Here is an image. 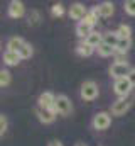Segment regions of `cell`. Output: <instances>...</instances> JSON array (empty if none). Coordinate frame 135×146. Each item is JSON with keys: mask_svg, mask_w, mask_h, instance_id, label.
<instances>
[{"mask_svg": "<svg viewBox=\"0 0 135 146\" xmlns=\"http://www.w3.org/2000/svg\"><path fill=\"white\" fill-rule=\"evenodd\" d=\"M98 85L93 82V80H88V82H85L83 85H81V90H79V95H81V99L83 100H88V102H91V100H95L96 97H98Z\"/></svg>", "mask_w": 135, "mask_h": 146, "instance_id": "1", "label": "cell"}, {"mask_svg": "<svg viewBox=\"0 0 135 146\" xmlns=\"http://www.w3.org/2000/svg\"><path fill=\"white\" fill-rule=\"evenodd\" d=\"M132 83L128 82V78H118V80H115V83H113V90H115V94L120 97V99H127L128 97V94L132 92Z\"/></svg>", "mask_w": 135, "mask_h": 146, "instance_id": "2", "label": "cell"}, {"mask_svg": "<svg viewBox=\"0 0 135 146\" xmlns=\"http://www.w3.org/2000/svg\"><path fill=\"white\" fill-rule=\"evenodd\" d=\"M130 66H128V63L127 61H115L111 66H110V75L115 78V80H118V78H127L128 76V73H130Z\"/></svg>", "mask_w": 135, "mask_h": 146, "instance_id": "3", "label": "cell"}, {"mask_svg": "<svg viewBox=\"0 0 135 146\" xmlns=\"http://www.w3.org/2000/svg\"><path fill=\"white\" fill-rule=\"evenodd\" d=\"M93 127L96 129V131H105V129H108L110 127V124H111V115L108 114V112H98L95 117H93Z\"/></svg>", "mask_w": 135, "mask_h": 146, "instance_id": "4", "label": "cell"}, {"mask_svg": "<svg viewBox=\"0 0 135 146\" xmlns=\"http://www.w3.org/2000/svg\"><path fill=\"white\" fill-rule=\"evenodd\" d=\"M54 110L61 115H69L73 106H71V100L68 99L66 95H58L56 97V104H54Z\"/></svg>", "mask_w": 135, "mask_h": 146, "instance_id": "5", "label": "cell"}, {"mask_svg": "<svg viewBox=\"0 0 135 146\" xmlns=\"http://www.w3.org/2000/svg\"><path fill=\"white\" fill-rule=\"evenodd\" d=\"M86 14H88L86 7H85L83 3H79V2H76V3H73V5L69 7V17L74 19V21H79V22L85 21Z\"/></svg>", "mask_w": 135, "mask_h": 146, "instance_id": "6", "label": "cell"}, {"mask_svg": "<svg viewBox=\"0 0 135 146\" xmlns=\"http://www.w3.org/2000/svg\"><path fill=\"white\" fill-rule=\"evenodd\" d=\"M54 104H56V97L51 92H44L37 99V107L41 109H54Z\"/></svg>", "mask_w": 135, "mask_h": 146, "instance_id": "7", "label": "cell"}, {"mask_svg": "<svg viewBox=\"0 0 135 146\" xmlns=\"http://www.w3.org/2000/svg\"><path fill=\"white\" fill-rule=\"evenodd\" d=\"M35 115H37V119H39L41 122L51 124V122L56 119L58 112H56L54 109H41V107H37V109H35Z\"/></svg>", "mask_w": 135, "mask_h": 146, "instance_id": "8", "label": "cell"}, {"mask_svg": "<svg viewBox=\"0 0 135 146\" xmlns=\"http://www.w3.org/2000/svg\"><path fill=\"white\" fill-rule=\"evenodd\" d=\"M26 14V7H24V3L20 2V0H12L10 3H9V15L12 17V19H19V17H22Z\"/></svg>", "mask_w": 135, "mask_h": 146, "instance_id": "9", "label": "cell"}, {"mask_svg": "<svg viewBox=\"0 0 135 146\" xmlns=\"http://www.w3.org/2000/svg\"><path fill=\"white\" fill-rule=\"evenodd\" d=\"M130 109V100L128 99H118L111 106V114L113 115H125V112Z\"/></svg>", "mask_w": 135, "mask_h": 146, "instance_id": "10", "label": "cell"}, {"mask_svg": "<svg viewBox=\"0 0 135 146\" xmlns=\"http://www.w3.org/2000/svg\"><path fill=\"white\" fill-rule=\"evenodd\" d=\"M96 10H98L100 17H111L113 12H115V5L111 2H103V3H100L96 7Z\"/></svg>", "mask_w": 135, "mask_h": 146, "instance_id": "11", "label": "cell"}, {"mask_svg": "<svg viewBox=\"0 0 135 146\" xmlns=\"http://www.w3.org/2000/svg\"><path fill=\"white\" fill-rule=\"evenodd\" d=\"M24 44H26V41H24L22 37H10L9 42H7V51H15V53H19V51L24 48Z\"/></svg>", "mask_w": 135, "mask_h": 146, "instance_id": "12", "label": "cell"}, {"mask_svg": "<svg viewBox=\"0 0 135 146\" xmlns=\"http://www.w3.org/2000/svg\"><path fill=\"white\" fill-rule=\"evenodd\" d=\"M20 60H22L20 54L15 53V51H5V53H3V61H5L9 66H15V65H19Z\"/></svg>", "mask_w": 135, "mask_h": 146, "instance_id": "13", "label": "cell"}, {"mask_svg": "<svg viewBox=\"0 0 135 146\" xmlns=\"http://www.w3.org/2000/svg\"><path fill=\"white\" fill-rule=\"evenodd\" d=\"M91 33H93V26H90V24H86V22H83V21L78 22V26H76V34L79 37L86 39Z\"/></svg>", "mask_w": 135, "mask_h": 146, "instance_id": "14", "label": "cell"}, {"mask_svg": "<svg viewBox=\"0 0 135 146\" xmlns=\"http://www.w3.org/2000/svg\"><path fill=\"white\" fill-rule=\"evenodd\" d=\"M93 51H95V48H93V46H90L86 41H81V42L76 46V53H78L79 56H91V54H93Z\"/></svg>", "mask_w": 135, "mask_h": 146, "instance_id": "15", "label": "cell"}, {"mask_svg": "<svg viewBox=\"0 0 135 146\" xmlns=\"http://www.w3.org/2000/svg\"><path fill=\"white\" fill-rule=\"evenodd\" d=\"M85 41H86V42H88L90 46H93V48L96 49V48L100 46L101 42H103V34H100V33H96V31H93V33H91L90 36L86 37Z\"/></svg>", "mask_w": 135, "mask_h": 146, "instance_id": "16", "label": "cell"}, {"mask_svg": "<svg viewBox=\"0 0 135 146\" xmlns=\"http://www.w3.org/2000/svg\"><path fill=\"white\" fill-rule=\"evenodd\" d=\"M118 41H120V37L117 34V31H115V33H106V34H103V42L108 44V46H111V48H117Z\"/></svg>", "mask_w": 135, "mask_h": 146, "instance_id": "17", "label": "cell"}, {"mask_svg": "<svg viewBox=\"0 0 135 146\" xmlns=\"http://www.w3.org/2000/svg\"><path fill=\"white\" fill-rule=\"evenodd\" d=\"M98 19H100V14H98V10H96V7H95V9L88 10V14H86V17H85L83 22H86V24H90V26H95V24L98 22Z\"/></svg>", "mask_w": 135, "mask_h": 146, "instance_id": "18", "label": "cell"}, {"mask_svg": "<svg viewBox=\"0 0 135 146\" xmlns=\"http://www.w3.org/2000/svg\"><path fill=\"white\" fill-rule=\"evenodd\" d=\"M96 51H98V54H100V56H103V58H106V56H111V54L115 53V48H111V46H108V44L101 42L100 46L96 48Z\"/></svg>", "mask_w": 135, "mask_h": 146, "instance_id": "19", "label": "cell"}, {"mask_svg": "<svg viewBox=\"0 0 135 146\" xmlns=\"http://www.w3.org/2000/svg\"><path fill=\"white\" fill-rule=\"evenodd\" d=\"M117 34H118V37H120V39H130L132 29H130V26H125V24H122V26L118 27Z\"/></svg>", "mask_w": 135, "mask_h": 146, "instance_id": "20", "label": "cell"}, {"mask_svg": "<svg viewBox=\"0 0 135 146\" xmlns=\"http://www.w3.org/2000/svg\"><path fill=\"white\" fill-rule=\"evenodd\" d=\"M19 54H20V58H22V60H29V58H31V56L34 54L32 46H31L29 42H26V44H24V48L19 51Z\"/></svg>", "mask_w": 135, "mask_h": 146, "instance_id": "21", "label": "cell"}, {"mask_svg": "<svg viewBox=\"0 0 135 146\" xmlns=\"http://www.w3.org/2000/svg\"><path fill=\"white\" fill-rule=\"evenodd\" d=\"M130 39H120L118 41V44H117V48H115V51H118V53H127L128 49H130Z\"/></svg>", "mask_w": 135, "mask_h": 146, "instance_id": "22", "label": "cell"}, {"mask_svg": "<svg viewBox=\"0 0 135 146\" xmlns=\"http://www.w3.org/2000/svg\"><path fill=\"white\" fill-rule=\"evenodd\" d=\"M10 73L7 72V70H2L0 72V87L3 88V87H7V85H10Z\"/></svg>", "mask_w": 135, "mask_h": 146, "instance_id": "23", "label": "cell"}, {"mask_svg": "<svg viewBox=\"0 0 135 146\" xmlns=\"http://www.w3.org/2000/svg\"><path fill=\"white\" fill-rule=\"evenodd\" d=\"M29 21V26H37L39 24V21H41V14L37 12V10H31V14H29V17H27Z\"/></svg>", "mask_w": 135, "mask_h": 146, "instance_id": "24", "label": "cell"}, {"mask_svg": "<svg viewBox=\"0 0 135 146\" xmlns=\"http://www.w3.org/2000/svg\"><path fill=\"white\" fill-rule=\"evenodd\" d=\"M51 14H52L54 17H61V15L64 14V7H63L61 3H54V5L51 7Z\"/></svg>", "mask_w": 135, "mask_h": 146, "instance_id": "25", "label": "cell"}, {"mask_svg": "<svg viewBox=\"0 0 135 146\" xmlns=\"http://www.w3.org/2000/svg\"><path fill=\"white\" fill-rule=\"evenodd\" d=\"M123 7H125V12L128 15H135V0H127Z\"/></svg>", "mask_w": 135, "mask_h": 146, "instance_id": "26", "label": "cell"}, {"mask_svg": "<svg viewBox=\"0 0 135 146\" xmlns=\"http://www.w3.org/2000/svg\"><path fill=\"white\" fill-rule=\"evenodd\" d=\"M7 127H9V121H7V117L2 114V115H0V134H2V136L7 133Z\"/></svg>", "mask_w": 135, "mask_h": 146, "instance_id": "27", "label": "cell"}, {"mask_svg": "<svg viewBox=\"0 0 135 146\" xmlns=\"http://www.w3.org/2000/svg\"><path fill=\"white\" fill-rule=\"evenodd\" d=\"M127 78H128V82L132 83V87H135V68L130 70V73H128V76H127Z\"/></svg>", "mask_w": 135, "mask_h": 146, "instance_id": "28", "label": "cell"}, {"mask_svg": "<svg viewBox=\"0 0 135 146\" xmlns=\"http://www.w3.org/2000/svg\"><path fill=\"white\" fill-rule=\"evenodd\" d=\"M47 146H63V143H61V141H51Z\"/></svg>", "mask_w": 135, "mask_h": 146, "instance_id": "29", "label": "cell"}, {"mask_svg": "<svg viewBox=\"0 0 135 146\" xmlns=\"http://www.w3.org/2000/svg\"><path fill=\"white\" fill-rule=\"evenodd\" d=\"M74 146H88V145H86V143H76Z\"/></svg>", "mask_w": 135, "mask_h": 146, "instance_id": "30", "label": "cell"}]
</instances>
